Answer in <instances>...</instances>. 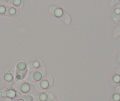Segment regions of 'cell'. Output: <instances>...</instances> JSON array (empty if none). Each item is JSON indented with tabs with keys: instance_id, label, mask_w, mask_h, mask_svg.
I'll list each match as a JSON object with an SVG mask.
<instances>
[{
	"instance_id": "1",
	"label": "cell",
	"mask_w": 120,
	"mask_h": 101,
	"mask_svg": "<svg viewBox=\"0 0 120 101\" xmlns=\"http://www.w3.org/2000/svg\"><path fill=\"white\" fill-rule=\"evenodd\" d=\"M44 63L43 62L42 60L38 59V60H35V61H33V63H30L29 64V70L30 71L33 72V70L38 69L40 67H42V66H44Z\"/></svg>"
},
{
	"instance_id": "2",
	"label": "cell",
	"mask_w": 120,
	"mask_h": 101,
	"mask_svg": "<svg viewBox=\"0 0 120 101\" xmlns=\"http://www.w3.org/2000/svg\"><path fill=\"white\" fill-rule=\"evenodd\" d=\"M59 18H60V20L62 21L63 23L67 24V25H69V24H70V23H71V17H70V15L65 11H63V15H62L61 17H60Z\"/></svg>"
},
{
	"instance_id": "3",
	"label": "cell",
	"mask_w": 120,
	"mask_h": 101,
	"mask_svg": "<svg viewBox=\"0 0 120 101\" xmlns=\"http://www.w3.org/2000/svg\"><path fill=\"white\" fill-rule=\"evenodd\" d=\"M17 72H24L25 70H27L26 68V64L24 61H20L17 65Z\"/></svg>"
},
{
	"instance_id": "4",
	"label": "cell",
	"mask_w": 120,
	"mask_h": 101,
	"mask_svg": "<svg viewBox=\"0 0 120 101\" xmlns=\"http://www.w3.org/2000/svg\"><path fill=\"white\" fill-rule=\"evenodd\" d=\"M33 80L35 81V82H38V81H40L42 79V76L41 73H40V72L39 70L38 71L35 72H33Z\"/></svg>"
},
{
	"instance_id": "5",
	"label": "cell",
	"mask_w": 120,
	"mask_h": 101,
	"mask_svg": "<svg viewBox=\"0 0 120 101\" xmlns=\"http://www.w3.org/2000/svg\"><path fill=\"white\" fill-rule=\"evenodd\" d=\"M30 84L29 83H26V82H24V83H22V85L21 86V90L22 92L24 93H28V92L30 91Z\"/></svg>"
},
{
	"instance_id": "6",
	"label": "cell",
	"mask_w": 120,
	"mask_h": 101,
	"mask_svg": "<svg viewBox=\"0 0 120 101\" xmlns=\"http://www.w3.org/2000/svg\"><path fill=\"white\" fill-rule=\"evenodd\" d=\"M111 81L114 82V83H115V84L117 85V86H118L120 85V76L114 73V75L113 76L112 79Z\"/></svg>"
},
{
	"instance_id": "7",
	"label": "cell",
	"mask_w": 120,
	"mask_h": 101,
	"mask_svg": "<svg viewBox=\"0 0 120 101\" xmlns=\"http://www.w3.org/2000/svg\"><path fill=\"white\" fill-rule=\"evenodd\" d=\"M120 36V24L116 25L114 30V37L117 38Z\"/></svg>"
},
{
	"instance_id": "8",
	"label": "cell",
	"mask_w": 120,
	"mask_h": 101,
	"mask_svg": "<svg viewBox=\"0 0 120 101\" xmlns=\"http://www.w3.org/2000/svg\"><path fill=\"white\" fill-rule=\"evenodd\" d=\"M40 86H41L42 89L44 90V89H49V85L47 80H42L41 82V83H40Z\"/></svg>"
},
{
	"instance_id": "9",
	"label": "cell",
	"mask_w": 120,
	"mask_h": 101,
	"mask_svg": "<svg viewBox=\"0 0 120 101\" xmlns=\"http://www.w3.org/2000/svg\"><path fill=\"white\" fill-rule=\"evenodd\" d=\"M45 93L47 96V99L46 101H52L54 99L55 96H54L52 92H51L50 91H47Z\"/></svg>"
},
{
	"instance_id": "10",
	"label": "cell",
	"mask_w": 120,
	"mask_h": 101,
	"mask_svg": "<svg viewBox=\"0 0 120 101\" xmlns=\"http://www.w3.org/2000/svg\"><path fill=\"white\" fill-rule=\"evenodd\" d=\"M46 80H47V81L48 82V83H49V89L51 87H52V86L53 85V84H54V78H53L52 76L51 75H49L48 76H47V78H46Z\"/></svg>"
},
{
	"instance_id": "11",
	"label": "cell",
	"mask_w": 120,
	"mask_h": 101,
	"mask_svg": "<svg viewBox=\"0 0 120 101\" xmlns=\"http://www.w3.org/2000/svg\"><path fill=\"white\" fill-rule=\"evenodd\" d=\"M33 72H29L28 74V76H26V81H29V82H33V83H34V82H35V81L33 80Z\"/></svg>"
},
{
	"instance_id": "12",
	"label": "cell",
	"mask_w": 120,
	"mask_h": 101,
	"mask_svg": "<svg viewBox=\"0 0 120 101\" xmlns=\"http://www.w3.org/2000/svg\"><path fill=\"white\" fill-rule=\"evenodd\" d=\"M63 14V11L60 8H56V10H55V12H54V16H56L58 17H61L62 15Z\"/></svg>"
},
{
	"instance_id": "13",
	"label": "cell",
	"mask_w": 120,
	"mask_h": 101,
	"mask_svg": "<svg viewBox=\"0 0 120 101\" xmlns=\"http://www.w3.org/2000/svg\"><path fill=\"white\" fill-rule=\"evenodd\" d=\"M25 82V81H19V82H17L14 85V87L15 89H17V90H21V86L22 85V83H24Z\"/></svg>"
},
{
	"instance_id": "14",
	"label": "cell",
	"mask_w": 120,
	"mask_h": 101,
	"mask_svg": "<svg viewBox=\"0 0 120 101\" xmlns=\"http://www.w3.org/2000/svg\"><path fill=\"white\" fill-rule=\"evenodd\" d=\"M38 70L40 72V73H41V75H42V79L44 78V77L46 76V75H47V70H46L45 68L44 67H41V68H40Z\"/></svg>"
},
{
	"instance_id": "15",
	"label": "cell",
	"mask_w": 120,
	"mask_h": 101,
	"mask_svg": "<svg viewBox=\"0 0 120 101\" xmlns=\"http://www.w3.org/2000/svg\"><path fill=\"white\" fill-rule=\"evenodd\" d=\"M5 81H7V82H10V81H12V75H11V73H7L5 74Z\"/></svg>"
},
{
	"instance_id": "16",
	"label": "cell",
	"mask_w": 120,
	"mask_h": 101,
	"mask_svg": "<svg viewBox=\"0 0 120 101\" xmlns=\"http://www.w3.org/2000/svg\"><path fill=\"white\" fill-rule=\"evenodd\" d=\"M16 92L12 89H11V90H8L7 92V95L8 96H9L10 97H14L15 96Z\"/></svg>"
},
{
	"instance_id": "17",
	"label": "cell",
	"mask_w": 120,
	"mask_h": 101,
	"mask_svg": "<svg viewBox=\"0 0 120 101\" xmlns=\"http://www.w3.org/2000/svg\"><path fill=\"white\" fill-rule=\"evenodd\" d=\"M47 99V96L45 93H41L40 95V101H46Z\"/></svg>"
},
{
	"instance_id": "18",
	"label": "cell",
	"mask_w": 120,
	"mask_h": 101,
	"mask_svg": "<svg viewBox=\"0 0 120 101\" xmlns=\"http://www.w3.org/2000/svg\"><path fill=\"white\" fill-rule=\"evenodd\" d=\"M112 99L115 101H120V95L118 93H114Z\"/></svg>"
},
{
	"instance_id": "19",
	"label": "cell",
	"mask_w": 120,
	"mask_h": 101,
	"mask_svg": "<svg viewBox=\"0 0 120 101\" xmlns=\"http://www.w3.org/2000/svg\"><path fill=\"white\" fill-rule=\"evenodd\" d=\"M22 99L24 100V101H32L33 98L30 95H23L22 96Z\"/></svg>"
},
{
	"instance_id": "20",
	"label": "cell",
	"mask_w": 120,
	"mask_h": 101,
	"mask_svg": "<svg viewBox=\"0 0 120 101\" xmlns=\"http://www.w3.org/2000/svg\"><path fill=\"white\" fill-rule=\"evenodd\" d=\"M41 93L40 92L35 93L34 95H33V100L35 101H40V95Z\"/></svg>"
},
{
	"instance_id": "21",
	"label": "cell",
	"mask_w": 120,
	"mask_h": 101,
	"mask_svg": "<svg viewBox=\"0 0 120 101\" xmlns=\"http://www.w3.org/2000/svg\"><path fill=\"white\" fill-rule=\"evenodd\" d=\"M35 88L34 86V85L33 84H30V91L28 92V94H33L34 92H35Z\"/></svg>"
},
{
	"instance_id": "22",
	"label": "cell",
	"mask_w": 120,
	"mask_h": 101,
	"mask_svg": "<svg viewBox=\"0 0 120 101\" xmlns=\"http://www.w3.org/2000/svg\"><path fill=\"white\" fill-rule=\"evenodd\" d=\"M112 18L113 20H114V21H115V22L118 23V22L120 20V16H118V15H116L115 14H114L112 16Z\"/></svg>"
},
{
	"instance_id": "23",
	"label": "cell",
	"mask_w": 120,
	"mask_h": 101,
	"mask_svg": "<svg viewBox=\"0 0 120 101\" xmlns=\"http://www.w3.org/2000/svg\"><path fill=\"white\" fill-rule=\"evenodd\" d=\"M21 3V0H12V4H13L14 5L17 6L19 7V5H20Z\"/></svg>"
},
{
	"instance_id": "24",
	"label": "cell",
	"mask_w": 120,
	"mask_h": 101,
	"mask_svg": "<svg viewBox=\"0 0 120 101\" xmlns=\"http://www.w3.org/2000/svg\"><path fill=\"white\" fill-rule=\"evenodd\" d=\"M56 8H57V7H54V6L51 7L49 8V13H50L51 15H52V16H54V12H55V9Z\"/></svg>"
},
{
	"instance_id": "25",
	"label": "cell",
	"mask_w": 120,
	"mask_h": 101,
	"mask_svg": "<svg viewBox=\"0 0 120 101\" xmlns=\"http://www.w3.org/2000/svg\"><path fill=\"white\" fill-rule=\"evenodd\" d=\"M110 3L111 5H112V6H115V5H117L119 4H120L118 0H110Z\"/></svg>"
},
{
	"instance_id": "26",
	"label": "cell",
	"mask_w": 120,
	"mask_h": 101,
	"mask_svg": "<svg viewBox=\"0 0 120 101\" xmlns=\"http://www.w3.org/2000/svg\"><path fill=\"white\" fill-rule=\"evenodd\" d=\"M6 7L0 6V14L5 15L6 12Z\"/></svg>"
},
{
	"instance_id": "27",
	"label": "cell",
	"mask_w": 120,
	"mask_h": 101,
	"mask_svg": "<svg viewBox=\"0 0 120 101\" xmlns=\"http://www.w3.org/2000/svg\"><path fill=\"white\" fill-rule=\"evenodd\" d=\"M4 83L6 86L8 87H10L13 85V81H10V82H7V81H4Z\"/></svg>"
},
{
	"instance_id": "28",
	"label": "cell",
	"mask_w": 120,
	"mask_h": 101,
	"mask_svg": "<svg viewBox=\"0 0 120 101\" xmlns=\"http://www.w3.org/2000/svg\"><path fill=\"white\" fill-rule=\"evenodd\" d=\"M21 95L20 93H19V92H16L15 96L14 97V101H16V100H17L18 99H19V97H21Z\"/></svg>"
},
{
	"instance_id": "29",
	"label": "cell",
	"mask_w": 120,
	"mask_h": 101,
	"mask_svg": "<svg viewBox=\"0 0 120 101\" xmlns=\"http://www.w3.org/2000/svg\"><path fill=\"white\" fill-rule=\"evenodd\" d=\"M115 14L118 15V16H120V8H117L115 9Z\"/></svg>"
},
{
	"instance_id": "30",
	"label": "cell",
	"mask_w": 120,
	"mask_h": 101,
	"mask_svg": "<svg viewBox=\"0 0 120 101\" xmlns=\"http://www.w3.org/2000/svg\"><path fill=\"white\" fill-rule=\"evenodd\" d=\"M36 87H37V90H43V89H42V88L41 87V86H40V84H39V83H37L36 84Z\"/></svg>"
},
{
	"instance_id": "31",
	"label": "cell",
	"mask_w": 120,
	"mask_h": 101,
	"mask_svg": "<svg viewBox=\"0 0 120 101\" xmlns=\"http://www.w3.org/2000/svg\"><path fill=\"white\" fill-rule=\"evenodd\" d=\"M114 93H118L120 95V86H117L115 89V90H114Z\"/></svg>"
},
{
	"instance_id": "32",
	"label": "cell",
	"mask_w": 120,
	"mask_h": 101,
	"mask_svg": "<svg viewBox=\"0 0 120 101\" xmlns=\"http://www.w3.org/2000/svg\"><path fill=\"white\" fill-rule=\"evenodd\" d=\"M115 74H116V75H118L120 76V68H118V69H117L116 70V71L115 72V73H114Z\"/></svg>"
},
{
	"instance_id": "33",
	"label": "cell",
	"mask_w": 120,
	"mask_h": 101,
	"mask_svg": "<svg viewBox=\"0 0 120 101\" xmlns=\"http://www.w3.org/2000/svg\"><path fill=\"white\" fill-rule=\"evenodd\" d=\"M117 63L118 64L119 66H120V54L118 55V59H117Z\"/></svg>"
},
{
	"instance_id": "34",
	"label": "cell",
	"mask_w": 120,
	"mask_h": 101,
	"mask_svg": "<svg viewBox=\"0 0 120 101\" xmlns=\"http://www.w3.org/2000/svg\"><path fill=\"white\" fill-rule=\"evenodd\" d=\"M3 101H12V100L11 99H9V98H5L3 100Z\"/></svg>"
},
{
	"instance_id": "35",
	"label": "cell",
	"mask_w": 120,
	"mask_h": 101,
	"mask_svg": "<svg viewBox=\"0 0 120 101\" xmlns=\"http://www.w3.org/2000/svg\"><path fill=\"white\" fill-rule=\"evenodd\" d=\"M24 101L23 99H19L18 101Z\"/></svg>"
},
{
	"instance_id": "36",
	"label": "cell",
	"mask_w": 120,
	"mask_h": 101,
	"mask_svg": "<svg viewBox=\"0 0 120 101\" xmlns=\"http://www.w3.org/2000/svg\"><path fill=\"white\" fill-rule=\"evenodd\" d=\"M111 101H114V100H113L112 99H111Z\"/></svg>"
},
{
	"instance_id": "37",
	"label": "cell",
	"mask_w": 120,
	"mask_h": 101,
	"mask_svg": "<svg viewBox=\"0 0 120 101\" xmlns=\"http://www.w3.org/2000/svg\"><path fill=\"white\" fill-rule=\"evenodd\" d=\"M57 101V100H55V101Z\"/></svg>"
},
{
	"instance_id": "38",
	"label": "cell",
	"mask_w": 120,
	"mask_h": 101,
	"mask_svg": "<svg viewBox=\"0 0 120 101\" xmlns=\"http://www.w3.org/2000/svg\"><path fill=\"white\" fill-rule=\"evenodd\" d=\"M118 1H119V2H120V0H118Z\"/></svg>"
}]
</instances>
